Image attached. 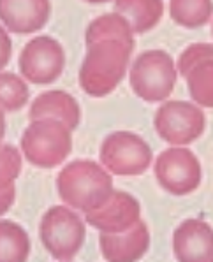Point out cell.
<instances>
[{
    "label": "cell",
    "mask_w": 213,
    "mask_h": 262,
    "mask_svg": "<svg viewBox=\"0 0 213 262\" xmlns=\"http://www.w3.org/2000/svg\"><path fill=\"white\" fill-rule=\"evenodd\" d=\"M57 192L66 206L90 213L102 206L115 192L113 176L95 160H72L58 172Z\"/></svg>",
    "instance_id": "1"
},
{
    "label": "cell",
    "mask_w": 213,
    "mask_h": 262,
    "mask_svg": "<svg viewBox=\"0 0 213 262\" xmlns=\"http://www.w3.org/2000/svg\"><path fill=\"white\" fill-rule=\"evenodd\" d=\"M132 50L120 41H100L87 46L78 74L81 90L95 99L113 94L127 76Z\"/></svg>",
    "instance_id": "2"
},
{
    "label": "cell",
    "mask_w": 213,
    "mask_h": 262,
    "mask_svg": "<svg viewBox=\"0 0 213 262\" xmlns=\"http://www.w3.org/2000/svg\"><path fill=\"white\" fill-rule=\"evenodd\" d=\"M178 71L173 56L164 50H148L134 58L129 83L136 97L148 104L167 100L175 90Z\"/></svg>",
    "instance_id": "3"
},
{
    "label": "cell",
    "mask_w": 213,
    "mask_h": 262,
    "mask_svg": "<svg viewBox=\"0 0 213 262\" xmlns=\"http://www.w3.org/2000/svg\"><path fill=\"white\" fill-rule=\"evenodd\" d=\"M39 239L53 259L72 260L85 245V219L66 204L51 206L39 222Z\"/></svg>",
    "instance_id": "4"
},
{
    "label": "cell",
    "mask_w": 213,
    "mask_h": 262,
    "mask_svg": "<svg viewBox=\"0 0 213 262\" xmlns=\"http://www.w3.org/2000/svg\"><path fill=\"white\" fill-rule=\"evenodd\" d=\"M19 148L22 155L34 167L53 169L69 159L72 130L53 120H35L23 130Z\"/></svg>",
    "instance_id": "5"
},
{
    "label": "cell",
    "mask_w": 213,
    "mask_h": 262,
    "mask_svg": "<svg viewBox=\"0 0 213 262\" xmlns=\"http://www.w3.org/2000/svg\"><path fill=\"white\" fill-rule=\"evenodd\" d=\"M100 166L111 176H141L154 162V151L141 136L131 130H115L104 138L99 151Z\"/></svg>",
    "instance_id": "6"
},
{
    "label": "cell",
    "mask_w": 213,
    "mask_h": 262,
    "mask_svg": "<svg viewBox=\"0 0 213 262\" xmlns=\"http://www.w3.org/2000/svg\"><path fill=\"white\" fill-rule=\"evenodd\" d=\"M154 127L169 146H188L204 134L206 116L198 104L167 99L155 111Z\"/></svg>",
    "instance_id": "7"
},
{
    "label": "cell",
    "mask_w": 213,
    "mask_h": 262,
    "mask_svg": "<svg viewBox=\"0 0 213 262\" xmlns=\"http://www.w3.org/2000/svg\"><path fill=\"white\" fill-rule=\"evenodd\" d=\"M154 174L164 192L176 197L190 195L201 187V160L187 146H169L155 159Z\"/></svg>",
    "instance_id": "8"
},
{
    "label": "cell",
    "mask_w": 213,
    "mask_h": 262,
    "mask_svg": "<svg viewBox=\"0 0 213 262\" xmlns=\"http://www.w3.org/2000/svg\"><path fill=\"white\" fill-rule=\"evenodd\" d=\"M22 78L34 84H51L62 76L66 51L55 37L37 35L25 44L18 58Z\"/></svg>",
    "instance_id": "9"
},
{
    "label": "cell",
    "mask_w": 213,
    "mask_h": 262,
    "mask_svg": "<svg viewBox=\"0 0 213 262\" xmlns=\"http://www.w3.org/2000/svg\"><path fill=\"white\" fill-rule=\"evenodd\" d=\"M85 222L106 234L125 232L141 222V204L132 193L115 190L102 206L85 213Z\"/></svg>",
    "instance_id": "10"
},
{
    "label": "cell",
    "mask_w": 213,
    "mask_h": 262,
    "mask_svg": "<svg viewBox=\"0 0 213 262\" xmlns=\"http://www.w3.org/2000/svg\"><path fill=\"white\" fill-rule=\"evenodd\" d=\"M176 262H213V227L201 219H187L173 231Z\"/></svg>",
    "instance_id": "11"
},
{
    "label": "cell",
    "mask_w": 213,
    "mask_h": 262,
    "mask_svg": "<svg viewBox=\"0 0 213 262\" xmlns=\"http://www.w3.org/2000/svg\"><path fill=\"white\" fill-rule=\"evenodd\" d=\"M50 16V0H0V23L13 34H35L48 25Z\"/></svg>",
    "instance_id": "12"
},
{
    "label": "cell",
    "mask_w": 213,
    "mask_h": 262,
    "mask_svg": "<svg viewBox=\"0 0 213 262\" xmlns=\"http://www.w3.org/2000/svg\"><path fill=\"white\" fill-rule=\"evenodd\" d=\"M152 236L144 222L118 234H99V248L106 262H139L150 250Z\"/></svg>",
    "instance_id": "13"
},
{
    "label": "cell",
    "mask_w": 213,
    "mask_h": 262,
    "mask_svg": "<svg viewBox=\"0 0 213 262\" xmlns=\"http://www.w3.org/2000/svg\"><path fill=\"white\" fill-rule=\"evenodd\" d=\"M30 122L35 120H53L63 123L67 128L74 130L81 122V107L76 97L63 90H48L39 94L30 104Z\"/></svg>",
    "instance_id": "14"
},
{
    "label": "cell",
    "mask_w": 213,
    "mask_h": 262,
    "mask_svg": "<svg viewBox=\"0 0 213 262\" xmlns=\"http://www.w3.org/2000/svg\"><path fill=\"white\" fill-rule=\"evenodd\" d=\"M115 13L131 23L132 32L139 35L154 30L164 16L162 0H115Z\"/></svg>",
    "instance_id": "15"
},
{
    "label": "cell",
    "mask_w": 213,
    "mask_h": 262,
    "mask_svg": "<svg viewBox=\"0 0 213 262\" xmlns=\"http://www.w3.org/2000/svg\"><path fill=\"white\" fill-rule=\"evenodd\" d=\"M100 41H120L134 48V32L131 23L118 13H106L92 19L85 32L87 46Z\"/></svg>",
    "instance_id": "16"
},
{
    "label": "cell",
    "mask_w": 213,
    "mask_h": 262,
    "mask_svg": "<svg viewBox=\"0 0 213 262\" xmlns=\"http://www.w3.org/2000/svg\"><path fill=\"white\" fill-rule=\"evenodd\" d=\"M30 236L13 220H0V262H29Z\"/></svg>",
    "instance_id": "17"
},
{
    "label": "cell",
    "mask_w": 213,
    "mask_h": 262,
    "mask_svg": "<svg viewBox=\"0 0 213 262\" xmlns=\"http://www.w3.org/2000/svg\"><path fill=\"white\" fill-rule=\"evenodd\" d=\"M169 14L176 25L201 28L213 19V0H169Z\"/></svg>",
    "instance_id": "18"
},
{
    "label": "cell",
    "mask_w": 213,
    "mask_h": 262,
    "mask_svg": "<svg viewBox=\"0 0 213 262\" xmlns=\"http://www.w3.org/2000/svg\"><path fill=\"white\" fill-rule=\"evenodd\" d=\"M185 81L192 102L199 107L213 110V60L196 66L185 76Z\"/></svg>",
    "instance_id": "19"
},
{
    "label": "cell",
    "mask_w": 213,
    "mask_h": 262,
    "mask_svg": "<svg viewBox=\"0 0 213 262\" xmlns=\"http://www.w3.org/2000/svg\"><path fill=\"white\" fill-rule=\"evenodd\" d=\"M30 90L22 76L0 72V111L14 113L29 104Z\"/></svg>",
    "instance_id": "20"
},
{
    "label": "cell",
    "mask_w": 213,
    "mask_h": 262,
    "mask_svg": "<svg viewBox=\"0 0 213 262\" xmlns=\"http://www.w3.org/2000/svg\"><path fill=\"white\" fill-rule=\"evenodd\" d=\"M23 155L13 144H0V190L16 183L22 174Z\"/></svg>",
    "instance_id": "21"
},
{
    "label": "cell",
    "mask_w": 213,
    "mask_h": 262,
    "mask_svg": "<svg viewBox=\"0 0 213 262\" xmlns=\"http://www.w3.org/2000/svg\"><path fill=\"white\" fill-rule=\"evenodd\" d=\"M206 60H213V44L211 42H194L187 46L180 53L178 60H176V71L182 74L183 78L188 74L196 66L206 62Z\"/></svg>",
    "instance_id": "22"
},
{
    "label": "cell",
    "mask_w": 213,
    "mask_h": 262,
    "mask_svg": "<svg viewBox=\"0 0 213 262\" xmlns=\"http://www.w3.org/2000/svg\"><path fill=\"white\" fill-rule=\"evenodd\" d=\"M11 55H13V41H11L6 28L0 25V72L9 63Z\"/></svg>",
    "instance_id": "23"
},
{
    "label": "cell",
    "mask_w": 213,
    "mask_h": 262,
    "mask_svg": "<svg viewBox=\"0 0 213 262\" xmlns=\"http://www.w3.org/2000/svg\"><path fill=\"white\" fill-rule=\"evenodd\" d=\"M14 201H16V187L14 185H11V187L2 188V190H0V216L6 215V213L14 206Z\"/></svg>",
    "instance_id": "24"
},
{
    "label": "cell",
    "mask_w": 213,
    "mask_h": 262,
    "mask_svg": "<svg viewBox=\"0 0 213 262\" xmlns=\"http://www.w3.org/2000/svg\"><path fill=\"white\" fill-rule=\"evenodd\" d=\"M4 136H6V118H4V111H0V144L4 141Z\"/></svg>",
    "instance_id": "25"
},
{
    "label": "cell",
    "mask_w": 213,
    "mask_h": 262,
    "mask_svg": "<svg viewBox=\"0 0 213 262\" xmlns=\"http://www.w3.org/2000/svg\"><path fill=\"white\" fill-rule=\"evenodd\" d=\"M87 4H92V6H100V4H108L111 0H85Z\"/></svg>",
    "instance_id": "26"
},
{
    "label": "cell",
    "mask_w": 213,
    "mask_h": 262,
    "mask_svg": "<svg viewBox=\"0 0 213 262\" xmlns=\"http://www.w3.org/2000/svg\"><path fill=\"white\" fill-rule=\"evenodd\" d=\"M57 262H72V260H57Z\"/></svg>",
    "instance_id": "27"
},
{
    "label": "cell",
    "mask_w": 213,
    "mask_h": 262,
    "mask_svg": "<svg viewBox=\"0 0 213 262\" xmlns=\"http://www.w3.org/2000/svg\"><path fill=\"white\" fill-rule=\"evenodd\" d=\"M211 35H213V23H211Z\"/></svg>",
    "instance_id": "28"
}]
</instances>
